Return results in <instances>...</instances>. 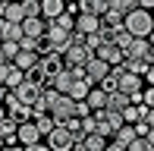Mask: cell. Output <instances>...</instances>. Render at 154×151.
<instances>
[{
	"instance_id": "6da1fadb",
	"label": "cell",
	"mask_w": 154,
	"mask_h": 151,
	"mask_svg": "<svg viewBox=\"0 0 154 151\" xmlns=\"http://www.w3.org/2000/svg\"><path fill=\"white\" fill-rule=\"evenodd\" d=\"M123 29L129 32L132 38H151V29H154L151 13L142 10V6H135L132 13H126V16H123Z\"/></svg>"
},
{
	"instance_id": "7a4b0ae2",
	"label": "cell",
	"mask_w": 154,
	"mask_h": 151,
	"mask_svg": "<svg viewBox=\"0 0 154 151\" xmlns=\"http://www.w3.org/2000/svg\"><path fill=\"white\" fill-rule=\"evenodd\" d=\"M123 60H151V63H154L151 38H132V44L123 51Z\"/></svg>"
},
{
	"instance_id": "3957f363",
	"label": "cell",
	"mask_w": 154,
	"mask_h": 151,
	"mask_svg": "<svg viewBox=\"0 0 154 151\" xmlns=\"http://www.w3.org/2000/svg\"><path fill=\"white\" fill-rule=\"evenodd\" d=\"M3 113L10 116V120H16V123L32 120V107L22 104V101H16V98H13V91H6V98H3Z\"/></svg>"
},
{
	"instance_id": "277c9868",
	"label": "cell",
	"mask_w": 154,
	"mask_h": 151,
	"mask_svg": "<svg viewBox=\"0 0 154 151\" xmlns=\"http://www.w3.org/2000/svg\"><path fill=\"white\" fill-rule=\"evenodd\" d=\"M44 139H47L44 145L51 148V151H66V148H72V135L66 132V126H63V123H57V126L44 135Z\"/></svg>"
},
{
	"instance_id": "5b68a950",
	"label": "cell",
	"mask_w": 154,
	"mask_h": 151,
	"mask_svg": "<svg viewBox=\"0 0 154 151\" xmlns=\"http://www.w3.org/2000/svg\"><path fill=\"white\" fill-rule=\"evenodd\" d=\"M41 88H44V85H35V82L22 79L16 88H10V91H13V98H16V101H22V104H29V107H32L35 101L41 98Z\"/></svg>"
},
{
	"instance_id": "8992f818",
	"label": "cell",
	"mask_w": 154,
	"mask_h": 151,
	"mask_svg": "<svg viewBox=\"0 0 154 151\" xmlns=\"http://www.w3.org/2000/svg\"><path fill=\"white\" fill-rule=\"evenodd\" d=\"M107 69H110V63H104V60L94 57V54L88 57V63L82 66V72H85V82H88V85H97V82L107 76Z\"/></svg>"
},
{
	"instance_id": "52a82bcc",
	"label": "cell",
	"mask_w": 154,
	"mask_h": 151,
	"mask_svg": "<svg viewBox=\"0 0 154 151\" xmlns=\"http://www.w3.org/2000/svg\"><path fill=\"white\" fill-rule=\"evenodd\" d=\"M88 57H91V51H88L85 44H69L66 51H63V66H85Z\"/></svg>"
},
{
	"instance_id": "ba28073f",
	"label": "cell",
	"mask_w": 154,
	"mask_h": 151,
	"mask_svg": "<svg viewBox=\"0 0 154 151\" xmlns=\"http://www.w3.org/2000/svg\"><path fill=\"white\" fill-rule=\"evenodd\" d=\"M38 69L44 72V79H47V82H51L54 76L63 69V57H60V54H51V51L41 54V57H38Z\"/></svg>"
},
{
	"instance_id": "9c48e42d",
	"label": "cell",
	"mask_w": 154,
	"mask_h": 151,
	"mask_svg": "<svg viewBox=\"0 0 154 151\" xmlns=\"http://www.w3.org/2000/svg\"><path fill=\"white\" fill-rule=\"evenodd\" d=\"M22 79H25V72L19 69V66H13L10 60H6V63H0V85H6V88H16Z\"/></svg>"
},
{
	"instance_id": "30bf717a",
	"label": "cell",
	"mask_w": 154,
	"mask_h": 151,
	"mask_svg": "<svg viewBox=\"0 0 154 151\" xmlns=\"http://www.w3.org/2000/svg\"><path fill=\"white\" fill-rule=\"evenodd\" d=\"M91 54H94V57H101L104 63H110V66H113V63H123V51L113 44V41H107V44H97Z\"/></svg>"
},
{
	"instance_id": "8fae6325",
	"label": "cell",
	"mask_w": 154,
	"mask_h": 151,
	"mask_svg": "<svg viewBox=\"0 0 154 151\" xmlns=\"http://www.w3.org/2000/svg\"><path fill=\"white\" fill-rule=\"evenodd\" d=\"M97 25H101V19L91 16V13H75V16H72V29L82 32V35H91V32H97Z\"/></svg>"
},
{
	"instance_id": "7c38bea8",
	"label": "cell",
	"mask_w": 154,
	"mask_h": 151,
	"mask_svg": "<svg viewBox=\"0 0 154 151\" xmlns=\"http://www.w3.org/2000/svg\"><path fill=\"white\" fill-rule=\"evenodd\" d=\"M38 139H41V132H38V126H35V120H25V123L16 126V142L19 145H32V142H38Z\"/></svg>"
},
{
	"instance_id": "4fadbf2b",
	"label": "cell",
	"mask_w": 154,
	"mask_h": 151,
	"mask_svg": "<svg viewBox=\"0 0 154 151\" xmlns=\"http://www.w3.org/2000/svg\"><path fill=\"white\" fill-rule=\"evenodd\" d=\"M19 29H22V35H29V38H44V19L41 16H25L22 22H19Z\"/></svg>"
},
{
	"instance_id": "5bb4252c",
	"label": "cell",
	"mask_w": 154,
	"mask_h": 151,
	"mask_svg": "<svg viewBox=\"0 0 154 151\" xmlns=\"http://www.w3.org/2000/svg\"><path fill=\"white\" fill-rule=\"evenodd\" d=\"M116 91H123V94H135V91H142V76L123 72L120 79H116Z\"/></svg>"
},
{
	"instance_id": "9a60e30c",
	"label": "cell",
	"mask_w": 154,
	"mask_h": 151,
	"mask_svg": "<svg viewBox=\"0 0 154 151\" xmlns=\"http://www.w3.org/2000/svg\"><path fill=\"white\" fill-rule=\"evenodd\" d=\"M82 101L88 104V110H104V104H107V94H104L97 85H91V88H88V94H85Z\"/></svg>"
},
{
	"instance_id": "2e32d148",
	"label": "cell",
	"mask_w": 154,
	"mask_h": 151,
	"mask_svg": "<svg viewBox=\"0 0 154 151\" xmlns=\"http://www.w3.org/2000/svg\"><path fill=\"white\" fill-rule=\"evenodd\" d=\"M3 19H6V22H13V25H19V22L25 19L22 3H19V0H6V6H3Z\"/></svg>"
},
{
	"instance_id": "e0dca14e",
	"label": "cell",
	"mask_w": 154,
	"mask_h": 151,
	"mask_svg": "<svg viewBox=\"0 0 154 151\" xmlns=\"http://www.w3.org/2000/svg\"><path fill=\"white\" fill-rule=\"evenodd\" d=\"M75 3H79V13H91L97 19L107 13V0H75Z\"/></svg>"
},
{
	"instance_id": "ac0fdd59",
	"label": "cell",
	"mask_w": 154,
	"mask_h": 151,
	"mask_svg": "<svg viewBox=\"0 0 154 151\" xmlns=\"http://www.w3.org/2000/svg\"><path fill=\"white\" fill-rule=\"evenodd\" d=\"M10 63H13V66H19V69L25 72L29 66H35V63H38V54H35V51H16Z\"/></svg>"
},
{
	"instance_id": "d6986e66",
	"label": "cell",
	"mask_w": 154,
	"mask_h": 151,
	"mask_svg": "<svg viewBox=\"0 0 154 151\" xmlns=\"http://www.w3.org/2000/svg\"><path fill=\"white\" fill-rule=\"evenodd\" d=\"M88 88H91V85H88L85 79H72V82H69V88H66L63 94H66V98H72V101H82V98L88 94Z\"/></svg>"
},
{
	"instance_id": "ffe728a7",
	"label": "cell",
	"mask_w": 154,
	"mask_h": 151,
	"mask_svg": "<svg viewBox=\"0 0 154 151\" xmlns=\"http://www.w3.org/2000/svg\"><path fill=\"white\" fill-rule=\"evenodd\" d=\"M126 104H129V94L113 91V94H107V104H104V110H110V113H120Z\"/></svg>"
},
{
	"instance_id": "44dd1931",
	"label": "cell",
	"mask_w": 154,
	"mask_h": 151,
	"mask_svg": "<svg viewBox=\"0 0 154 151\" xmlns=\"http://www.w3.org/2000/svg\"><path fill=\"white\" fill-rule=\"evenodd\" d=\"M38 6H41V19H54L63 13V0H38Z\"/></svg>"
},
{
	"instance_id": "7402d4cb",
	"label": "cell",
	"mask_w": 154,
	"mask_h": 151,
	"mask_svg": "<svg viewBox=\"0 0 154 151\" xmlns=\"http://www.w3.org/2000/svg\"><path fill=\"white\" fill-rule=\"evenodd\" d=\"M19 38H22V29L13 25V22H6V19L0 16V41H19Z\"/></svg>"
},
{
	"instance_id": "603a6c76",
	"label": "cell",
	"mask_w": 154,
	"mask_h": 151,
	"mask_svg": "<svg viewBox=\"0 0 154 151\" xmlns=\"http://www.w3.org/2000/svg\"><path fill=\"white\" fill-rule=\"evenodd\" d=\"M16 120H10V116H3L0 120V139H3V145H10V142H16Z\"/></svg>"
},
{
	"instance_id": "cb8c5ba5",
	"label": "cell",
	"mask_w": 154,
	"mask_h": 151,
	"mask_svg": "<svg viewBox=\"0 0 154 151\" xmlns=\"http://www.w3.org/2000/svg\"><path fill=\"white\" fill-rule=\"evenodd\" d=\"M63 126H66V132L72 135V142H79L82 135H85V126H82L79 116H69V120H63Z\"/></svg>"
},
{
	"instance_id": "d4e9b609",
	"label": "cell",
	"mask_w": 154,
	"mask_h": 151,
	"mask_svg": "<svg viewBox=\"0 0 154 151\" xmlns=\"http://www.w3.org/2000/svg\"><path fill=\"white\" fill-rule=\"evenodd\" d=\"M32 120H35V126H38V132H41V139H44V135L51 132L54 126H57V123H54V116H51V113H38V116H32Z\"/></svg>"
},
{
	"instance_id": "484cf974",
	"label": "cell",
	"mask_w": 154,
	"mask_h": 151,
	"mask_svg": "<svg viewBox=\"0 0 154 151\" xmlns=\"http://www.w3.org/2000/svg\"><path fill=\"white\" fill-rule=\"evenodd\" d=\"M135 0H107V10H113V13H120V16H126V13H132L135 10Z\"/></svg>"
},
{
	"instance_id": "4316f807",
	"label": "cell",
	"mask_w": 154,
	"mask_h": 151,
	"mask_svg": "<svg viewBox=\"0 0 154 151\" xmlns=\"http://www.w3.org/2000/svg\"><path fill=\"white\" fill-rule=\"evenodd\" d=\"M126 151H154L151 145V135H135V139L126 145Z\"/></svg>"
},
{
	"instance_id": "83f0119b",
	"label": "cell",
	"mask_w": 154,
	"mask_h": 151,
	"mask_svg": "<svg viewBox=\"0 0 154 151\" xmlns=\"http://www.w3.org/2000/svg\"><path fill=\"white\" fill-rule=\"evenodd\" d=\"M101 25H107V29L120 32V29H123V16H120V13H113V10H107V13L101 16Z\"/></svg>"
},
{
	"instance_id": "f1b7e54d",
	"label": "cell",
	"mask_w": 154,
	"mask_h": 151,
	"mask_svg": "<svg viewBox=\"0 0 154 151\" xmlns=\"http://www.w3.org/2000/svg\"><path fill=\"white\" fill-rule=\"evenodd\" d=\"M97 88H101L104 94H113V91H116V76H113V72L107 69V76H104V79L97 82Z\"/></svg>"
},
{
	"instance_id": "f546056e",
	"label": "cell",
	"mask_w": 154,
	"mask_h": 151,
	"mask_svg": "<svg viewBox=\"0 0 154 151\" xmlns=\"http://www.w3.org/2000/svg\"><path fill=\"white\" fill-rule=\"evenodd\" d=\"M113 44L120 47V51H126V47L132 44V35H129V32H126V29H120V32H113Z\"/></svg>"
},
{
	"instance_id": "4dcf8cb0",
	"label": "cell",
	"mask_w": 154,
	"mask_h": 151,
	"mask_svg": "<svg viewBox=\"0 0 154 151\" xmlns=\"http://www.w3.org/2000/svg\"><path fill=\"white\" fill-rule=\"evenodd\" d=\"M19 3H22V13H25V16H41L38 0H19Z\"/></svg>"
},
{
	"instance_id": "1f68e13d",
	"label": "cell",
	"mask_w": 154,
	"mask_h": 151,
	"mask_svg": "<svg viewBox=\"0 0 154 151\" xmlns=\"http://www.w3.org/2000/svg\"><path fill=\"white\" fill-rule=\"evenodd\" d=\"M138 104H145V107H154V88L148 85L145 91H138Z\"/></svg>"
},
{
	"instance_id": "d6a6232c",
	"label": "cell",
	"mask_w": 154,
	"mask_h": 151,
	"mask_svg": "<svg viewBox=\"0 0 154 151\" xmlns=\"http://www.w3.org/2000/svg\"><path fill=\"white\" fill-rule=\"evenodd\" d=\"M0 51H3L6 60H13V54L19 51V44H16V41H0Z\"/></svg>"
},
{
	"instance_id": "836d02e7",
	"label": "cell",
	"mask_w": 154,
	"mask_h": 151,
	"mask_svg": "<svg viewBox=\"0 0 154 151\" xmlns=\"http://www.w3.org/2000/svg\"><path fill=\"white\" fill-rule=\"evenodd\" d=\"M104 151H126L120 142H110V145H104Z\"/></svg>"
},
{
	"instance_id": "e575fe53",
	"label": "cell",
	"mask_w": 154,
	"mask_h": 151,
	"mask_svg": "<svg viewBox=\"0 0 154 151\" xmlns=\"http://www.w3.org/2000/svg\"><path fill=\"white\" fill-rule=\"evenodd\" d=\"M0 151H22V145H19V142H10V145H3Z\"/></svg>"
},
{
	"instance_id": "d590c367",
	"label": "cell",
	"mask_w": 154,
	"mask_h": 151,
	"mask_svg": "<svg viewBox=\"0 0 154 151\" xmlns=\"http://www.w3.org/2000/svg\"><path fill=\"white\" fill-rule=\"evenodd\" d=\"M135 3L142 6V10H151V6H154V0H135Z\"/></svg>"
},
{
	"instance_id": "8d00e7d4",
	"label": "cell",
	"mask_w": 154,
	"mask_h": 151,
	"mask_svg": "<svg viewBox=\"0 0 154 151\" xmlns=\"http://www.w3.org/2000/svg\"><path fill=\"white\" fill-rule=\"evenodd\" d=\"M6 91H10V88H6V85H0V104H3V98H6Z\"/></svg>"
},
{
	"instance_id": "74e56055",
	"label": "cell",
	"mask_w": 154,
	"mask_h": 151,
	"mask_svg": "<svg viewBox=\"0 0 154 151\" xmlns=\"http://www.w3.org/2000/svg\"><path fill=\"white\" fill-rule=\"evenodd\" d=\"M3 6H6V0H0V16H3Z\"/></svg>"
},
{
	"instance_id": "f35d334b",
	"label": "cell",
	"mask_w": 154,
	"mask_h": 151,
	"mask_svg": "<svg viewBox=\"0 0 154 151\" xmlns=\"http://www.w3.org/2000/svg\"><path fill=\"white\" fill-rule=\"evenodd\" d=\"M0 63H6V57H3V51H0Z\"/></svg>"
},
{
	"instance_id": "ab89813d",
	"label": "cell",
	"mask_w": 154,
	"mask_h": 151,
	"mask_svg": "<svg viewBox=\"0 0 154 151\" xmlns=\"http://www.w3.org/2000/svg\"><path fill=\"white\" fill-rule=\"evenodd\" d=\"M3 116H6V113H3V104H0V120H3Z\"/></svg>"
},
{
	"instance_id": "60d3db41",
	"label": "cell",
	"mask_w": 154,
	"mask_h": 151,
	"mask_svg": "<svg viewBox=\"0 0 154 151\" xmlns=\"http://www.w3.org/2000/svg\"><path fill=\"white\" fill-rule=\"evenodd\" d=\"M63 3H69V0H63Z\"/></svg>"
}]
</instances>
